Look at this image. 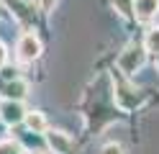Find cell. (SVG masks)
I'll list each match as a JSON object with an SVG mask.
<instances>
[{"mask_svg": "<svg viewBox=\"0 0 159 154\" xmlns=\"http://www.w3.org/2000/svg\"><path fill=\"white\" fill-rule=\"evenodd\" d=\"M144 62H146V49L139 46V44H128L121 51V57H118V69H121L126 77H131L144 67Z\"/></svg>", "mask_w": 159, "mask_h": 154, "instance_id": "1", "label": "cell"}, {"mask_svg": "<svg viewBox=\"0 0 159 154\" xmlns=\"http://www.w3.org/2000/svg\"><path fill=\"white\" fill-rule=\"evenodd\" d=\"M39 54H41V41H39V36L23 34L21 41H18V59L21 62H34V59H39Z\"/></svg>", "mask_w": 159, "mask_h": 154, "instance_id": "2", "label": "cell"}, {"mask_svg": "<svg viewBox=\"0 0 159 154\" xmlns=\"http://www.w3.org/2000/svg\"><path fill=\"white\" fill-rule=\"evenodd\" d=\"M0 118H3V123H8V126H16V123H21L26 118V110L21 105V100H11L5 98L3 105H0Z\"/></svg>", "mask_w": 159, "mask_h": 154, "instance_id": "3", "label": "cell"}, {"mask_svg": "<svg viewBox=\"0 0 159 154\" xmlns=\"http://www.w3.org/2000/svg\"><path fill=\"white\" fill-rule=\"evenodd\" d=\"M46 144L54 154H69L72 152V139L67 136L64 131H49L46 133Z\"/></svg>", "mask_w": 159, "mask_h": 154, "instance_id": "4", "label": "cell"}, {"mask_svg": "<svg viewBox=\"0 0 159 154\" xmlns=\"http://www.w3.org/2000/svg\"><path fill=\"white\" fill-rule=\"evenodd\" d=\"M159 13V0H134V16L139 21H152Z\"/></svg>", "mask_w": 159, "mask_h": 154, "instance_id": "5", "label": "cell"}, {"mask_svg": "<svg viewBox=\"0 0 159 154\" xmlns=\"http://www.w3.org/2000/svg\"><path fill=\"white\" fill-rule=\"evenodd\" d=\"M23 121H26V126L31 128L34 133H44V131H46V118H44L41 110H28Z\"/></svg>", "mask_w": 159, "mask_h": 154, "instance_id": "6", "label": "cell"}, {"mask_svg": "<svg viewBox=\"0 0 159 154\" xmlns=\"http://www.w3.org/2000/svg\"><path fill=\"white\" fill-rule=\"evenodd\" d=\"M26 82H21V80H16V82H8V85L3 87V95L5 98H11V100H23L26 98Z\"/></svg>", "mask_w": 159, "mask_h": 154, "instance_id": "7", "label": "cell"}, {"mask_svg": "<svg viewBox=\"0 0 159 154\" xmlns=\"http://www.w3.org/2000/svg\"><path fill=\"white\" fill-rule=\"evenodd\" d=\"M144 49L152 51V54H159V26L149 28L146 36H144Z\"/></svg>", "mask_w": 159, "mask_h": 154, "instance_id": "8", "label": "cell"}, {"mask_svg": "<svg viewBox=\"0 0 159 154\" xmlns=\"http://www.w3.org/2000/svg\"><path fill=\"white\" fill-rule=\"evenodd\" d=\"M113 8L123 18H134V0H113Z\"/></svg>", "mask_w": 159, "mask_h": 154, "instance_id": "9", "label": "cell"}, {"mask_svg": "<svg viewBox=\"0 0 159 154\" xmlns=\"http://www.w3.org/2000/svg\"><path fill=\"white\" fill-rule=\"evenodd\" d=\"M0 154H23V152H21V147H18V144L3 141V144H0Z\"/></svg>", "mask_w": 159, "mask_h": 154, "instance_id": "10", "label": "cell"}, {"mask_svg": "<svg viewBox=\"0 0 159 154\" xmlns=\"http://www.w3.org/2000/svg\"><path fill=\"white\" fill-rule=\"evenodd\" d=\"M100 154H123V149L118 147V144H105V147L100 149Z\"/></svg>", "mask_w": 159, "mask_h": 154, "instance_id": "11", "label": "cell"}, {"mask_svg": "<svg viewBox=\"0 0 159 154\" xmlns=\"http://www.w3.org/2000/svg\"><path fill=\"white\" fill-rule=\"evenodd\" d=\"M39 3H41V10H44V13H49V10H54L57 0H39Z\"/></svg>", "mask_w": 159, "mask_h": 154, "instance_id": "12", "label": "cell"}, {"mask_svg": "<svg viewBox=\"0 0 159 154\" xmlns=\"http://www.w3.org/2000/svg\"><path fill=\"white\" fill-rule=\"evenodd\" d=\"M5 59H8V49H5L3 44H0V67L5 64Z\"/></svg>", "mask_w": 159, "mask_h": 154, "instance_id": "13", "label": "cell"}, {"mask_svg": "<svg viewBox=\"0 0 159 154\" xmlns=\"http://www.w3.org/2000/svg\"><path fill=\"white\" fill-rule=\"evenodd\" d=\"M0 126H3V118H0Z\"/></svg>", "mask_w": 159, "mask_h": 154, "instance_id": "14", "label": "cell"}]
</instances>
